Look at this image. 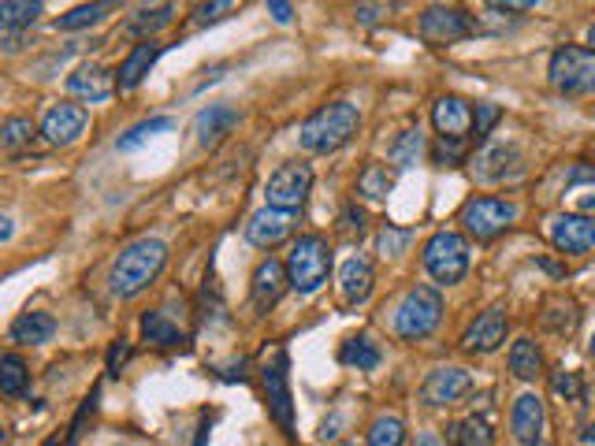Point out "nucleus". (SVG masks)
Instances as JSON below:
<instances>
[{
	"instance_id": "obj_1",
	"label": "nucleus",
	"mask_w": 595,
	"mask_h": 446,
	"mask_svg": "<svg viewBox=\"0 0 595 446\" xmlns=\"http://www.w3.org/2000/svg\"><path fill=\"white\" fill-rule=\"evenodd\" d=\"M168 264V245L160 239H138L131 242L120 257L112 261V272H108V287H112L116 298H138L153 279L165 272Z\"/></svg>"
},
{
	"instance_id": "obj_2",
	"label": "nucleus",
	"mask_w": 595,
	"mask_h": 446,
	"mask_svg": "<svg viewBox=\"0 0 595 446\" xmlns=\"http://www.w3.org/2000/svg\"><path fill=\"white\" fill-rule=\"evenodd\" d=\"M362 131V112L350 101H331L317 108L309 120L302 123V149L309 153H336L354 134Z\"/></svg>"
},
{
	"instance_id": "obj_3",
	"label": "nucleus",
	"mask_w": 595,
	"mask_h": 446,
	"mask_svg": "<svg viewBox=\"0 0 595 446\" xmlns=\"http://www.w3.org/2000/svg\"><path fill=\"white\" fill-rule=\"evenodd\" d=\"M331 276V245L320 234H302L287 253V279L298 294H317Z\"/></svg>"
},
{
	"instance_id": "obj_4",
	"label": "nucleus",
	"mask_w": 595,
	"mask_h": 446,
	"mask_svg": "<svg viewBox=\"0 0 595 446\" xmlns=\"http://www.w3.org/2000/svg\"><path fill=\"white\" fill-rule=\"evenodd\" d=\"M444 321V294L436 287H410L394 309V332L405 342H421Z\"/></svg>"
},
{
	"instance_id": "obj_5",
	"label": "nucleus",
	"mask_w": 595,
	"mask_h": 446,
	"mask_svg": "<svg viewBox=\"0 0 595 446\" xmlns=\"http://www.w3.org/2000/svg\"><path fill=\"white\" fill-rule=\"evenodd\" d=\"M547 79H551V86L566 97L595 94V49H584V45H562V49H555L551 63H547Z\"/></svg>"
},
{
	"instance_id": "obj_6",
	"label": "nucleus",
	"mask_w": 595,
	"mask_h": 446,
	"mask_svg": "<svg viewBox=\"0 0 595 446\" xmlns=\"http://www.w3.org/2000/svg\"><path fill=\"white\" fill-rule=\"evenodd\" d=\"M425 268L439 287H454L469 272V242L458 231H436L425 242Z\"/></svg>"
},
{
	"instance_id": "obj_7",
	"label": "nucleus",
	"mask_w": 595,
	"mask_h": 446,
	"mask_svg": "<svg viewBox=\"0 0 595 446\" xmlns=\"http://www.w3.org/2000/svg\"><path fill=\"white\" fill-rule=\"evenodd\" d=\"M458 220H462L465 234H473L476 242H491V239H499L502 231H510V227H513V220H518V205L507 202V197L484 194V197L465 202Z\"/></svg>"
},
{
	"instance_id": "obj_8",
	"label": "nucleus",
	"mask_w": 595,
	"mask_h": 446,
	"mask_svg": "<svg viewBox=\"0 0 595 446\" xmlns=\"http://www.w3.org/2000/svg\"><path fill=\"white\" fill-rule=\"evenodd\" d=\"M476 31H481V26H476V20L465 12V8L432 4L421 12V38H425L428 45H436V49H447V45L473 38Z\"/></svg>"
},
{
	"instance_id": "obj_9",
	"label": "nucleus",
	"mask_w": 595,
	"mask_h": 446,
	"mask_svg": "<svg viewBox=\"0 0 595 446\" xmlns=\"http://www.w3.org/2000/svg\"><path fill=\"white\" fill-rule=\"evenodd\" d=\"M309 190H313V168H309V164H305V160H287V164H279L272 176H268L265 197H268V205L298 213V208L305 205V197H309Z\"/></svg>"
},
{
	"instance_id": "obj_10",
	"label": "nucleus",
	"mask_w": 595,
	"mask_h": 446,
	"mask_svg": "<svg viewBox=\"0 0 595 446\" xmlns=\"http://www.w3.org/2000/svg\"><path fill=\"white\" fill-rule=\"evenodd\" d=\"M260 384H265L268 413L283 427L287 435H294V398H291V379H287V353L276 350V358L260 369Z\"/></svg>"
},
{
	"instance_id": "obj_11",
	"label": "nucleus",
	"mask_w": 595,
	"mask_h": 446,
	"mask_svg": "<svg viewBox=\"0 0 595 446\" xmlns=\"http://www.w3.org/2000/svg\"><path fill=\"white\" fill-rule=\"evenodd\" d=\"M521 168H525V160H521V149L513 142H488L469 160L476 183H507V179L521 176Z\"/></svg>"
},
{
	"instance_id": "obj_12",
	"label": "nucleus",
	"mask_w": 595,
	"mask_h": 446,
	"mask_svg": "<svg viewBox=\"0 0 595 446\" xmlns=\"http://www.w3.org/2000/svg\"><path fill=\"white\" fill-rule=\"evenodd\" d=\"M469 390H473V376H469L465 369L439 365V369H432L428 376H425V384H421V402L436 406V409L458 406L469 395Z\"/></svg>"
},
{
	"instance_id": "obj_13",
	"label": "nucleus",
	"mask_w": 595,
	"mask_h": 446,
	"mask_svg": "<svg viewBox=\"0 0 595 446\" xmlns=\"http://www.w3.org/2000/svg\"><path fill=\"white\" fill-rule=\"evenodd\" d=\"M294 234V213L291 208H276V205H265L250 216L246 224V239L257 245V250H272V245L287 242Z\"/></svg>"
},
{
	"instance_id": "obj_14",
	"label": "nucleus",
	"mask_w": 595,
	"mask_h": 446,
	"mask_svg": "<svg viewBox=\"0 0 595 446\" xmlns=\"http://www.w3.org/2000/svg\"><path fill=\"white\" fill-rule=\"evenodd\" d=\"M547 234H551L555 250H562V253H588V250H595V216L562 213V216H555V220H551Z\"/></svg>"
},
{
	"instance_id": "obj_15",
	"label": "nucleus",
	"mask_w": 595,
	"mask_h": 446,
	"mask_svg": "<svg viewBox=\"0 0 595 446\" xmlns=\"http://www.w3.org/2000/svg\"><path fill=\"white\" fill-rule=\"evenodd\" d=\"M507 332H510L507 313H502V309H488V313H481L465 327L462 350L465 353H495L502 342H507Z\"/></svg>"
},
{
	"instance_id": "obj_16",
	"label": "nucleus",
	"mask_w": 595,
	"mask_h": 446,
	"mask_svg": "<svg viewBox=\"0 0 595 446\" xmlns=\"http://www.w3.org/2000/svg\"><path fill=\"white\" fill-rule=\"evenodd\" d=\"M86 123H89V112L83 105H71V101L52 105L41 120V138L49 145H71L86 131Z\"/></svg>"
},
{
	"instance_id": "obj_17",
	"label": "nucleus",
	"mask_w": 595,
	"mask_h": 446,
	"mask_svg": "<svg viewBox=\"0 0 595 446\" xmlns=\"http://www.w3.org/2000/svg\"><path fill=\"white\" fill-rule=\"evenodd\" d=\"M544 427H547L544 398L529 390V395H521L518 402H513L510 432H513V439H518L521 446H539V439H544Z\"/></svg>"
},
{
	"instance_id": "obj_18",
	"label": "nucleus",
	"mask_w": 595,
	"mask_h": 446,
	"mask_svg": "<svg viewBox=\"0 0 595 446\" xmlns=\"http://www.w3.org/2000/svg\"><path fill=\"white\" fill-rule=\"evenodd\" d=\"M473 112L476 108L465 101V97H439L436 105H432V123H436L439 138H469L473 134Z\"/></svg>"
},
{
	"instance_id": "obj_19",
	"label": "nucleus",
	"mask_w": 595,
	"mask_h": 446,
	"mask_svg": "<svg viewBox=\"0 0 595 446\" xmlns=\"http://www.w3.org/2000/svg\"><path fill=\"white\" fill-rule=\"evenodd\" d=\"M160 52H165V45H160L157 38H149V41H138L134 49L123 57L120 63V71H116V86L120 89H134V86H142V79L153 71V63L160 60Z\"/></svg>"
},
{
	"instance_id": "obj_20",
	"label": "nucleus",
	"mask_w": 595,
	"mask_h": 446,
	"mask_svg": "<svg viewBox=\"0 0 595 446\" xmlns=\"http://www.w3.org/2000/svg\"><path fill=\"white\" fill-rule=\"evenodd\" d=\"M287 287H291V279H287V264L268 257L254 268V305L257 309H272L279 298H283Z\"/></svg>"
},
{
	"instance_id": "obj_21",
	"label": "nucleus",
	"mask_w": 595,
	"mask_h": 446,
	"mask_svg": "<svg viewBox=\"0 0 595 446\" xmlns=\"http://www.w3.org/2000/svg\"><path fill=\"white\" fill-rule=\"evenodd\" d=\"M116 86V75L108 68H97V63H83L68 75V89L83 101H105Z\"/></svg>"
},
{
	"instance_id": "obj_22",
	"label": "nucleus",
	"mask_w": 595,
	"mask_h": 446,
	"mask_svg": "<svg viewBox=\"0 0 595 446\" xmlns=\"http://www.w3.org/2000/svg\"><path fill=\"white\" fill-rule=\"evenodd\" d=\"M373 264H368L365 257H350L347 264H342L339 272V287H342V302L347 305H362L368 302V294H373Z\"/></svg>"
},
{
	"instance_id": "obj_23",
	"label": "nucleus",
	"mask_w": 595,
	"mask_h": 446,
	"mask_svg": "<svg viewBox=\"0 0 595 446\" xmlns=\"http://www.w3.org/2000/svg\"><path fill=\"white\" fill-rule=\"evenodd\" d=\"M239 120H242V116L234 112L231 105H209V108L197 112L194 134H197V142H202V145H216L223 134H231L234 126H239Z\"/></svg>"
},
{
	"instance_id": "obj_24",
	"label": "nucleus",
	"mask_w": 595,
	"mask_h": 446,
	"mask_svg": "<svg viewBox=\"0 0 595 446\" xmlns=\"http://www.w3.org/2000/svg\"><path fill=\"white\" fill-rule=\"evenodd\" d=\"M171 20H175V4L142 8L138 15H131V20L123 23V34H127V38H138V41H149V38H157Z\"/></svg>"
},
{
	"instance_id": "obj_25",
	"label": "nucleus",
	"mask_w": 595,
	"mask_h": 446,
	"mask_svg": "<svg viewBox=\"0 0 595 446\" xmlns=\"http://www.w3.org/2000/svg\"><path fill=\"white\" fill-rule=\"evenodd\" d=\"M123 0H89V4H78V8H71L68 15H60L57 20V31H86V26H97L105 20V15H112L116 8H120Z\"/></svg>"
},
{
	"instance_id": "obj_26",
	"label": "nucleus",
	"mask_w": 595,
	"mask_h": 446,
	"mask_svg": "<svg viewBox=\"0 0 595 446\" xmlns=\"http://www.w3.org/2000/svg\"><path fill=\"white\" fill-rule=\"evenodd\" d=\"M8 335H12V342H20V346H45L52 335H57V321H52L49 313H23Z\"/></svg>"
},
{
	"instance_id": "obj_27",
	"label": "nucleus",
	"mask_w": 595,
	"mask_h": 446,
	"mask_svg": "<svg viewBox=\"0 0 595 446\" xmlns=\"http://www.w3.org/2000/svg\"><path fill=\"white\" fill-rule=\"evenodd\" d=\"M41 0H0V26H4V34L31 31L41 20Z\"/></svg>"
},
{
	"instance_id": "obj_28",
	"label": "nucleus",
	"mask_w": 595,
	"mask_h": 446,
	"mask_svg": "<svg viewBox=\"0 0 595 446\" xmlns=\"http://www.w3.org/2000/svg\"><path fill=\"white\" fill-rule=\"evenodd\" d=\"M544 327L547 332H555V335H570L576 321H581V313H576V302L573 298H566V294H555V298H547L544 302Z\"/></svg>"
},
{
	"instance_id": "obj_29",
	"label": "nucleus",
	"mask_w": 595,
	"mask_h": 446,
	"mask_svg": "<svg viewBox=\"0 0 595 446\" xmlns=\"http://www.w3.org/2000/svg\"><path fill=\"white\" fill-rule=\"evenodd\" d=\"M142 339L160 346V350H175L186 342V335L179 332V324H171L165 313H146L142 316Z\"/></svg>"
},
{
	"instance_id": "obj_30",
	"label": "nucleus",
	"mask_w": 595,
	"mask_h": 446,
	"mask_svg": "<svg viewBox=\"0 0 595 446\" xmlns=\"http://www.w3.org/2000/svg\"><path fill=\"white\" fill-rule=\"evenodd\" d=\"M447 439L454 446H495V432L484 417H465V421H454L447 427Z\"/></svg>"
},
{
	"instance_id": "obj_31",
	"label": "nucleus",
	"mask_w": 595,
	"mask_h": 446,
	"mask_svg": "<svg viewBox=\"0 0 595 446\" xmlns=\"http://www.w3.org/2000/svg\"><path fill=\"white\" fill-rule=\"evenodd\" d=\"M339 361L350 369H357V372H373L376 365H380V350H376V342L368 339V335H354V339L342 342Z\"/></svg>"
},
{
	"instance_id": "obj_32",
	"label": "nucleus",
	"mask_w": 595,
	"mask_h": 446,
	"mask_svg": "<svg viewBox=\"0 0 595 446\" xmlns=\"http://www.w3.org/2000/svg\"><path fill=\"white\" fill-rule=\"evenodd\" d=\"M510 372L518 379H536L544 372V353L532 339H518L510 346Z\"/></svg>"
},
{
	"instance_id": "obj_33",
	"label": "nucleus",
	"mask_w": 595,
	"mask_h": 446,
	"mask_svg": "<svg viewBox=\"0 0 595 446\" xmlns=\"http://www.w3.org/2000/svg\"><path fill=\"white\" fill-rule=\"evenodd\" d=\"M171 126H175L171 116H153V120H142V123H134L127 134H120V138H116V149L134 153L138 145H146L153 134H165V131H171Z\"/></svg>"
},
{
	"instance_id": "obj_34",
	"label": "nucleus",
	"mask_w": 595,
	"mask_h": 446,
	"mask_svg": "<svg viewBox=\"0 0 595 446\" xmlns=\"http://www.w3.org/2000/svg\"><path fill=\"white\" fill-rule=\"evenodd\" d=\"M394 186V176L387 171V164H368V168L357 176V194L368 197V202H387Z\"/></svg>"
},
{
	"instance_id": "obj_35",
	"label": "nucleus",
	"mask_w": 595,
	"mask_h": 446,
	"mask_svg": "<svg viewBox=\"0 0 595 446\" xmlns=\"http://www.w3.org/2000/svg\"><path fill=\"white\" fill-rule=\"evenodd\" d=\"M425 157V134H421V126H410V131L399 134V142L391 145V164L394 168H413V164H421Z\"/></svg>"
},
{
	"instance_id": "obj_36",
	"label": "nucleus",
	"mask_w": 595,
	"mask_h": 446,
	"mask_svg": "<svg viewBox=\"0 0 595 446\" xmlns=\"http://www.w3.org/2000/svg\"><path fill=\"white\" fill-rule=\"evenodd\" d=\"M26 387H31V372H26L23 358L20 353H4V358H0V390H4L8 398H20Z\"/></svg>"
},
{
	"instance_id": "obj_37",
	"label": "nucleus",
	"mask_w": 595,
	"mask_h": 446,
	"mask_svg": "<svg viewBox=\"0 0 595 446\" xmlns=\"http://www.w3.org/2000/svg\"><path fill=\"white\" fill-rule=\"evenodd\" d=\"M31 138H34V123L26 120V116H12V120H4V126H0L4 153H20L23 145H31Z\"/></svg>"
},
{
	"instance_id": "obj_38",
	"label": "nucleus",
	"mask_w": 595,
	"mask_h": 446,
	"mask_svg": "<svg viewBox=\"0 0 595 446\" xmlns=\"http://www.w3.org/2000/svg\"><path fill=\"white\" fill-rule=\"evenodd\" d=\"M405 443V424L399 417H376L368 427V446H402Z\"/></svg>"
},
{
	"instance_id": "obj_39",
	"label": "nucleus",
	"mask_w": 595,
	"mask_h": 446,
	"mask_svg": "<svg viewBox=\"0 0 595 446\" xmlns=\"http://www.w3.org/2000/svg\"><path fill=\"white\" fill-rule=\"evenodd\" d=\"M413 234L405 231V227H394V224H384L380 234H376V250H380V257H402L405 245H410Z\"/></svg>"
},
{
	"instance_id": "obj_40",
	"label": "nucleus",
	"mask_w": 595,
	"mask_h": 446,
	"mask_svg": "<svg viewBox=\"0 0 595 446\" xmlns=\"http://www.w3.org/2000/svg\"><path fill=\"white\" fill-rule=\"evenodd\" d=\"M465 149H469V138H439L436 149H432V160L439 168H454V164L465 160Z\"/></svg>"
},
{
	"instance_id": "obj_41",
	"label": "nucleus",
	"mask_w": 595,
	"mask_h": 446,
	"mask_svg": "<svg viewBox=\"0 0 595 446\" xmlns=\"http://www.w3.org/2000/svg\"><path fill=\"white\" fill-rule=\"evenodd\" d=\"M502 120V108L499 105H491V101H484V105H476V112H473V134L469 138L473 142H484L491 134V126Z\"/></svg>"
},
{
	"instance_id": "obj_42",
	"label": "nucleus",
	"mask_w": 595,
	"mask_h": 446,
	"mask_svg": "<svg viewBox=\"0 0 595 446\" xmlns=\"http://www.w3.org/2000/svg\"><path fill=\"white\" fill-rule=\"evenodd\" d=\"M551 387H555V395L566 398V402H584V384H581V376H576V372L558 369L555 376H551Z\"/></svg>"
},
{
	"instance_id": "obj_43",
	"label": "nucleus",
	"mask_w": 595,
	"mask_h": 446,
	"mask_svg": "<svg viewBox=\"0 0 595 446\" xmlns=\"http://www.w3.org/2000/svg\"><path fill=\"white\" fill-rule=\"evenodd\" d=\"M234 0H194V23L197 26H209L216 20H223V15L231 12Z\"/></svg>"
},
{
	"instance_id": "obj_44",
	"label": "nucleus",
	"mask_w": 595,
	"mask_h": 446,
	"mask_svg": "<svg viewBox=\"0 0 595 446\" xmlns=\"http://www.w3.org/2000/svg\"><path fill=\"white\" fill-rule=\"evenodd\" d=\"M365 224H368V213H365V208H357V205H347V208H342V216H339L342 234H362V231H365Z\"/></svg>"
},
{
	"instance_id": "obj_45",
	"label": "nucleus",
	"mask_w": 595,
	"mask_h": 446,
	"mask_svg": "<svg viewBox=\"0 0 595 446\" xmlns=\"http://www.w3.org/2000/svg\"><path fill=\"white\" fill-rule=\"evenodd\" d=\"M97 398H101V390H89V398H86V402H83V409H78V417H75V424H71V435H68V446H75L78 443V435H83V424H86V417L89 413H94V409H97Z\"/></svg>"
},
{
	"instance_id": "obj_46",
	"label": "nucleus",
	"mask_w": 595,
	"mask_h": 446,
	"mask_svg": "<svg viewBox=\"0 0 595 446\" xmlns=\"http://www.w3.org/2000/svg\"><path fill=\"white\" fill-rule=\"evenodd\" d=\"M127 358H131L127 339H116V342H112V350H108V376H120L123 365H127Z\"/></svg>"
},
{
	"instance_id": "obj_47",
	"label": "nucleus",
	"mask_w": 595,
	"mask_h": 446,
	"mask_svg": "<svg viewBox=\"0 0 595 446\" xmlns=\"http://www.w3.org/2000/svg\"><path fill=\"white\" fill-rule=\"evenodd\" d=\"M495 12H510V15H521V12H532V8H539L544 0H484Z\"/></svg>"
},
{
	"instance_id": "obj_48",
	"label": "nucleus",
	"mask_w": 595,
	"mask_h": 446,
	"mask_svg": "<svg viewBox=\"0 0 595 446\" xmlns=\"http://www.w3.org/2000/svg\"><path fill=\"white\" fill-rule=\"evenodd\" d=\"M268 4V15H272L276 23H291L294 20V4L291 0H265Z\"/></svg>"
},
{
	"instance_id": "obj_49",
	"label": "nucleus",
	"mask_w": 595,
	"mask_h": 446,
	"mask_svg": "<svg viewBox=\"0 0 595 446\" xmlns=\"http://www.w3.org/2000/svg\"><path fill=\"white\" fill-rule=\"evenodd\" d=\"M339 424H342L339 417H328V421L320 424V439H324V443H328V439H336V435H339Z\"/></svg>"
},
{
	"instance_id": "obj_50",
	"label": "nucleus",
	"mask_w": 595,
	"mask_h": 446,
	"mask_svg": "<svg viewBox=\"0 0 595 446\" xmlns=\"http://www.w3.org/2000/svg\"><path fill=\"white\" fill-rule=\"evenodd\" d=\"M581 446H595V421L581 427Z\"/></svg>"
},
{
	"instance_id": "obj_51",
	"label": "nucleus",
	"mask_w": 595,
	"mask_h": 446,
	"mask_svg": "<svg viewBox=\"0 0 595 446\" xmlns=\"http://www.w3.org/2000/svg\"><path fill=\"white\" fill-rule=\"evenodd\" d=\"M417 446H444V439H439L436 432H425V435L417 439Z\"/></svg>"
},
{
	"instance_id": "obj_52",
	"label": "nucleus",
	"mask_w": 595,
	"mask_h": 446,
	"mask_svg": "<svg viewBox=\"0 0 595 446\" xmlns=\"http://www.w3.org/2000/svg\"><path fill=\"white\" fill-rule=\"evenodd\" d=\"M0 224H4V227H0V242H8V239H12V220H0Z\"/></svg>"
},
{
	"instance_id": "obj_53",
	"label": "nucleus",
	"mask_w": 595,
	"mask_h": 446,
	"mask_svg": "<svg viewBox=\"0 0 595 446\" xmlns=\"http://www.w3.org/2000/svg\"><path fill=\"white\" fill-rule=\"evenodd\" d=\"M588 49H595V26H592V31H588Z\"/></svg>"
},
{
	"instance_id": "obj_54",
	"label": "nucleus",
	"mask_w": 595,
	"mask_h": 446,
	"mask_svg": "<svg viewBox=\"0 0 595 446\" xmlns=\"http://www.w3.org/2000/svg\"><path fill=\"white\" fill-rule=\"evenodd\" d=\"M588 350H592V358H595V335H592V342H588Z\"/></svg>"
},
{
	"instance_id": "obj_55",
	"label": "nucleus",
	"mask_w": 595,
	"mask_h": 446,
	"mask_svg": "<svg viewBox=\"0 0 595 446\" xmlns=\"http://www.w3.org/2000/svg\"><path fill=\"white\" fill-rule=\"evenodd\" d=\"M45 446H60V443H57V439H49V443H45Z\"/></svg>"
},
{
	"instance_id": "obj_56",
	"label": "nucleus",
	"mask_w": 595,
	"mask_h": 446,
	"mask_svg": "<svg viewBox=\"0 0 595 446\" xmlns=\"http://www.w3.org/2000/svg\"><path fill=\"white\" fill-rule=\"evenodd\" d=\"M339 446H357V443H339Z\"/></svg>"
}]
</instances>
